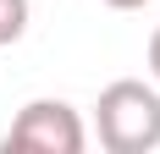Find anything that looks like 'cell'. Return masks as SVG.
<instances>
[{
  "label": "cell",
  "instance_id": "obj_2",
  "mask_svg": "<svg viewBox=\"0 0 160 154\" xmlns=\"http://www.w3.org/2000/svg\"><path fill=\"white\" fill-rule=\"evenodd\" d=\"M6 154H83L88 149V127L66 99H28L17 110L11 132L0 138Z\"/></svg>",
  "mask_w": 160,
  "mask_h": 154
},
{
  "label": "cell",
  "instance_id": "obj_4",
  "mask_svg": "<svg viewBox=\"0 0 160 154\" xmlns=\"http://www.w3.org/2000/svg\"><path fill=\"white\" fill-rule=\"evenodd\" d=\"M149 77H155V83H160V28L149 33Z\"/></svg>",
  "mask_w": 160,
  "mask_h": 154
},
{
  "label": "cell",
  "instance_id": "obj_5",
  "mask_svg": "<svg viewBox=\"0 0 160 154\" xmlns=\"http://www.w3.org/2000/svg\"><path fill=\"white\" fill-rule=\"evenodd\" d=\"M111 11H144V6H155V0H105Z\"/></svg>",
  "mask_w": 160,
  "mask_h": 154
},
{
  "label": "cell",
  "instance_id": "obj_1",
  "mask_svg": "<svg viewBox=\"0 0 160 154\" xmlns=\"http://www.w3.org/2000/svg\"><path fill=\"white\" fill-rule=\"evenodd\" d=\"M94 132L105 154H155L160 149V83L116 77L94 99Z\"/></svg>",
  "mask_w": 160,
  "mask_h": 154
},
{
  "label": "cell",
  "instance_id": "obj_3",
  "mask_svg": "<svg viewBox=\"0 0 160 154\" xmlns=\"http://www.w3.org/2000/svg\"><path fill=\"white\" fill-rule=\"evenodd\" d=\"M28 33V0H0V50Z\"/></svg>",
  "mask_w": 160,
  "mask_h": 154
}]
</instances>
